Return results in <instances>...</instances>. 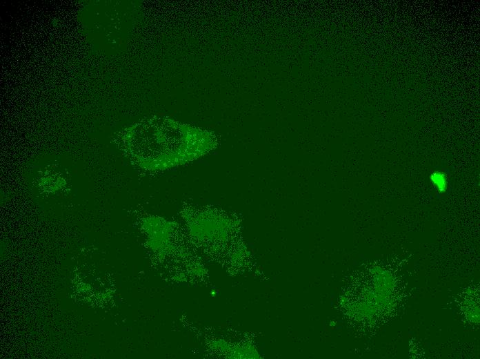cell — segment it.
Masks as SVG:
<instances>
[{"label":"cell","mask_w":480,"mask_h":359,"mask_svg":"<svg viewBox=\"0 0 480 359\" xmlns=\"http://www.w3.org/2000/svg\"><path fill=\"white\" fill-rule=\"evenodd\" d=\"M128 142L139 164L150 169L183 164L213 147L212 137L208 131L163 117L137 125Z\"/></svg>","instance_id":"obj_1"},{"label":"cell","mask_w":480,"mask_h":359,"mask_svg":"<svg viewBox=\"0 0 480 359\" xmlns=\"http://www.w3.org/2000/svg\"><path fill=\"white\" fill-rule=\"evenodd\" d=\"M430 180L433 185L439 193H444L448 186V181L446 174L441 171H435L432 173Z\"/></svg>","instance_id":"obj_2"}]
</instances>
